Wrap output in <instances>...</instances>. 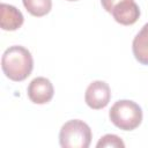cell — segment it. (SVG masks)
<instances>
[{"label":"cell","mask_w":148,"mask_h":148,"mask_svg":"<svg viewBox=\"0 0 148 148\" xmlns=\"http://www.w3.org/2000/svg\"><path fill=\"white\" fill-rule=\"evenodd\" d=\"M24 8L36 17H42L50 13L52 0H22Z\"/></svg>","instance_id":"9c48e42d"},{"label":"cell","mask_w":148,"mask_h":148,"mask_svg":"<svg viewBox=\"0 0 148 148\" xmlns=\"http://www.w3.org/2000/svg\"><path fill=\"white\" fill-rule=\"evenodd\" d=\"M67 1H77V0H67Z\"/></svg>","instance_id":"7c38bea8"},{"label":"cell","mask_w":148,"mask_h":148,"mask_svg":"<svg viewBox=\"0 0 148 148\" xmlns=\"http://www.w3.org/2000/svg\"><path fill=\"white\" fill-rule=\"evenodd\" d=\"M91 138L90 127L80 119L68 120L59 132V143L62 148H88Z\"/></svg>","instance_id":"3957f363"},{"label":"cell","mask_w":148,"mask_h":148,"mask_svg":"<svg viewBox=\"0 0 148 148\" xmlns=\"http://www.w3.org/2000/svg\"><path fill=\"white\" fill-rule=\"evenodd\" d=\"M111 123L123 131H133L140 126L142 121V110L133 101L121 99L116 102L110 111Z\"/></svg>","instance_id":"7a4b0ae2"},{"label":"cell","mask_w":148,"mask_h":148,"mask_svg":"<svg viewBox=\"0 0 148 148\" xmlns=\"http://www.w3.org/2000/svg\"><path fill=\"white\" fill-rule=\"evenodd\" d=\"M116 22L123 25H132L140 17V8L133 0H125L118 3L111 12Z\"/></svg>","instance_id":"8992f818"},{"label":"cell","mask_w":148,"mask_h":148,"mask_svg":"<svg viewBox=\"0 0 148 148\" xmlns=\"http://www.w3.org/2000/svg\"><path fill=\"white\" fill-rule=\"evenodd\" d=\"M23 21L24 17L16 7L8 3L0 5V27L2 30H17L23 24Z\"/></svg>","instance_id":"52a82bcc"},{"label":"cell","mask_w":148,"mask_h":148,"mask_svg":"<svg viewBox=\"0 0 148 148\" xmlns=\"http://www.w3.org/2000/svg\"><path fill=\"white\" fill-rule=\"evenodd\" d=\"M121 1H125V0H101L103 8H104L108 13H110V14H111L112 9H113L118 3H120Z\"/></svg>","instance_id":"8fae6325"},{"label":"cell","mask_w":148,"mask_h":148,"mask_svg":"<svg viewBox=\"0 0 148 148\" xmlns=\"http://www.w3.org/2000/svg\"><path fill=\"white\" fill-rule=\"evenodd\" d=\"M54 95V88L46 77H35L28 86V97L35 104H46Z\"/></svg>","instance_id":"5b68a950"},{"label":"cell","mask_w":148,"mask_h":148,"mask_svg":"<svg viewBox=\"0 0 148 148\" xmlns=\"http://www.w3.org/2000/svg\"><path fill=\"white\" fill-rule=\"evenodd\" d=\"M1 68L9 80L15 82L23 81L32 72V56L29 50L21 45L9 46L2 54Z\"/></svg>","instance_id":"6da1fadb"},{"label":"cell","mask_w":148,"mask_h":148,"mask_svg":"<svg viewBox=\"0 0 148 148\" xmlns=\"http://www.w3.org/2000/svg\"><path fill=\"white\" fill-rule=\"evenodd\" d=\"M111 98V90L106 82L94 81L91 82L84 94V101L90 109L101 110L105 108Z\"/></svg>","instance_id":"277c9868"},{"label":"cell","mask_w":148,"mask_h":148,"mask_svg":"<svg viewBox=\"0 0 148 148\" xmlns=\"http://www.w3.org/2000/svg\"><path fill=\"white\" fill-rule=\"evenodd\" d=\"M132 51L140 64L148 65V23H146L134 37Z\"/></svg>","instance_id":"ba28073f"},{"label":"cell","mask_w":148,"mask_h":148,"mask_svg":"<svg viewBox=\"0 0 148 148\" xmlns=\"http://www.w3.org/2000/svg\"><path fill=\"white\" fill-rule=\"evenodd\" d=\"M97 148H124L125 143L124 141L114 134H106L99 139V141L96 145Z\"/></svg>","instance_id":"30bf717a"}]
</instances>
